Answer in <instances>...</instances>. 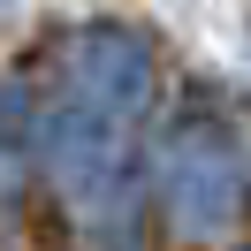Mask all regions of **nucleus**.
I'll return each mask as SVG.
<instances>
[{
	"label": "nucleus",
	"instance_id": "obj_1",
	"mask_svg": "<svg viewBox=\"0 0 251 251\" xmlns=\"http://www.w3.org/2000/svg\"><path fill=\"white\" fill-rule=\"evenodd\" d=\"M160 205H168V228L175 236H228L251 205L244 183V152L221 122H175L168 145H160Z\"/></svg>",
	"mask_w": 251,
	"mask_h": 251
},
{
	"label": "nucleus",
	"instance_id": "obj_2",
	"mask_svg": "<svg viewBox=\"0 0 251 251\" xmlns=\"http://www.w3.org/2000/svg\"><path fill=\"white\" fill-rule=\"evenodd\" d=\"M152 46H145L129 23H84L76 38L61 46V99L84 114H107V122H137L145 107H152Z\"/></svg>",
	"mask_w": 251,
	"mask_h": 251
}]
</instances>
